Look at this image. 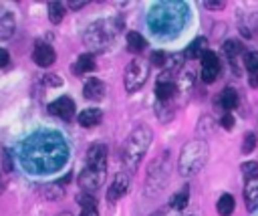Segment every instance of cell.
Here are the masks:
<instances>
[{"label":"cell","instance_id":"83f0119b","mask_svg":"<svg viewBox=\"0 0 258 216\" xmlns=\"http://www.w3.org/2000/svg\"><path fill=\"white\" fill-rule=\"evenodd\" d=\"M224 52L234 61L236 57H240V55L244 52V46H242L240 40H226V42H224Z\"/></svg>","mask_w":258,"mask_h":216},{"label":"cell","instance_id":"4dcf8cb0","mask_svg":"<svg viewBox=\"0 0 258 216\" xmlns=\"http://www.w3.org/2000/svg\"><path fill=\"white\" fill-rule=\"evenodd\" d=\"M254 147H256V135H254V133L250 131V133H246V135H244V143H242V151H244V153H250V151H252Z\"/></svg>","mask_w":258,"mask_h":216},{"label":"cell","instance_id":"8992f818","mask_svg":"<svg viewBox=\"0 0 258 216\" xmlns=\"http://www.w3.org/2000/svg\"><path fill=\"white\" fill-rule=\"evenodd\" d=\"M169 178V155L167 151H161L147 168V176H145V194L147 196H157L163 188L165 182Z\"/></svg>","mask_w":258,"mask_h":216},{"label":"cell","instance_id":"f546056e","mask_svg":"<svg viewBox=\"0 0 258 216\" xmlns=\"http://www.w3.org/2000/svg\"><path fill=\"white\" fill-rule=\"evenodd\" d=\"M165 63H167V55H165L163 50H155V52H151L149 65H153V67H163Z\"/></svg>","mask_w":258,"mask_h":216},{"label":"cell","instance_id":"cb8c5ba5","mask_svg":"<svg viewBox=\"0 0 258 216\" xmlns=\"http://www.w3.org/2000/svg\"><path fill=\"white\" fill-rule=\"evenodd\" d=\"M14 28H16V24H14V16H12L10 12L2 14V16H0V40L10 38L12 32H14Z\"/></svg>","mask_w":258,"mask_h":216},{"label":"cell","instance_id":"ba28073f","mask_svg":"<svg viewBox=\"0 0 258 216\" xmlns=\"http://www.w3.org/2000/svg\"><path fill=\"white\" fill-rule=\"evenodd\" d=\"M175 95H177V83L173 81L171 71H163V73L157 77V83H155V97H157V103H169Z\"/></svg>","mask_w":258,"mask_h":216},{"label":"cell","instance_id":"d4e9b609","mask_svg":"<svg viewBox=\"0 0 258 216\" xmlns=\"http://www.w3.org/2000/svg\"><path fill=\"white\" fill-rule=\"evenodd\" d=\"M216 210H218L220 216H230L234 212V196L222 194L220 200H218V204H216Z\"/></svg>","mask_w":258,"mask_h":216},{"label":"cell","instance_id":"b9f144b4","mask_svg":"<svg viewBox=\"0 0 258 216\" xmlns=\"http://www.w3.org/2000/svg\"><path fill=\"white\" fill-rule=\"evenodd\" d=\"M191 216H196V214H191Z\"/></svg>","mask_w":258,"mask_h":216},{"label":"cell","instance_id":"60d3db41","mask_svg":"<svg viewBox=\"0 0 258 216\" xmlns=\"http://www.w3.org/2000/svg\"><path fill=\"white\" fill-rule=\"evenodd\" d=\"M151 216H163V212H155V214H151Z\"/></svg>","mask_w":258,"mask_h":216},{"label":"cell","instance_id":"6da1fadb","mask_svg":"<svg viewBox=\"0 0 258 216\" xmlns=\"http://www.w3.org/2000/svg\"><path fill=\"white\" fill-rule=\"evenodd\" d=\"M69 145L56 131H38L20 145V161L30 174H50L64 166Z\"/></svg>","mask_w":258,"mask_h":216},{"label":"cell","instance_id":"277c9868","mask_svg":"<svg viewBox=\"0 0 258 216\" xmlns=\"http://www.w3.org/2000/svg\"><path fill=\"white\" fill-rule=\"evenodd\" d=\"M210 155V147L204 139H191L187 141L181 151H179V159H177V170L181 176H194L198 174Z\"/></svg>","mask_w":258,"mask_h":216},{"label":"cell","instance_id":"30bf717a","mask_svg":"<svg viewBox=\"0 0 258 216\" xmlns=\"http://www.w3.org/2000/svg\"><path fill=\"white\" fill-rule=\"evenodd\" d=\"M103 178H105V172H101V170H95V168H85L81 174H79V186L85 190V192H89V194H93L95 190H99V186L103 184Z\"/></svg>","mask_w":258,"mask_h":216},{"label":"cell","instance_id":"1f68e13d","mask_svg":"<svg viewBox=\"0 0 258 216\" xmlns=\"http://www.w3.org/2000/svg\"><path fill=\"white\" fill-rule=\"evenodd\" d=\"M62 194H64V190H62V186H60L58 182L46 186V198H50V200H52V198H60Z\"/></svg>","mask_w":258,"mask_h":216},{"label":"cell","instance_id":"836d02e7","mask_svg":"<svg viewBox=\"0 0 258 216\" xmlns=\"http://www.w3.org/2000/svg\"><path fill=\"white\" fill-rule=\"evenodd\" d=\"M204 6H206V8H210V10H222V8H224V2H216V0H206V2H204Z\"/></svg>","mask_w":258,"mask_h":216},{"label":"cell","instance_id":"d590c367","mask_svg":"<svg viewBox=\"0 0 258 216\" xmlns=\"http://www.w3.org/2000/svg\"><path fill=\"white\" fill-rule=\"evenodd\" d=\"M222 127H226V129H232V127H234V117H232L230 113H226V115L222 117Z\"/></svg>","mask_w":258,"mask_h":216},{"label":"cell","instance_id":"8fae6325","mask_svg":"<svg viewBox=\"0 0 258 216\" xmlns=\"http://www.w3.org/2000/svg\"><path fill=\"white\" fill-rule=\"evenodd\" d=\"M48 113L54 115V117H60L62 121H71L73 115H75V101L71 97L62 95V97H58L56 101H52L48 105Z\"/></svg>","mask_w":258,"mask_h":216},{"label":"cell","instance_id":"2e32d148","mask_svg":"<svg viewBox=\"0 0 258 216\" xmlns=\"http://www.w3.org/2000/svg\"><path fill=\"white\" fill-rule=\"evenodd\" d=\"M77 202L81 206V216H99V210H97V200L93 194L89 192H83L77 196Z\"/></svg>","mask_w":258,"mask_h":216},{"label":"cell","instance_id":"4316f807","mask_svg":"<svg viewBox=\"0 0 258 216\" xmlns=\"http://www.w3.org/2000/svg\"><path fill=\"white\" fill-rule=\"evenodd\" d=\"M64 16V4L62 2H50L48 4V20L52 24H58Z\"/></svg>","mask_w":258,"mask_h":216},{"label":"cell","instance_id":"7402d4cb","mask_svg":"<svg viewBox=\"0 0 258 216\" xmlns=\"http://www.w3.org/2000/svg\"><path fill=\"white\" fill-rule=\"evenodd\" d=\"M218 103H220V107H222V109H226V111L234 109V107L238 105V93H236V89L226 87V89L218 95Z\"/></svg>","mask_w":258,"mask_h":216},{"label":"cell","instance_id":"44dd1931","mask_svg":"<svg viewBox=\"0 0 258 216\" xmlns=\"http://www.w3.org/2000/svg\"><path fill=\"white\" fill-rule=\"evenodd\" d=\"M206 46H208V40L204 36H198L194 38L187 46H185V59H202V55L206 52Z\"/></svg>","mask_w":258,"mask_h":216},{"label":"cell","instance_id":"7a4b0ae2","mask_svg":"<svg viewBox=\"0 0 258 216\" xmlns=\"http://www.w3.org/2000/svg\"><path fill=\"white\" fill-rule=\"evenodd\" d=\"M187 18V4L185 2H157L147 12L149 30L155 36H173L177 34Z\"/></svg>","mask_w":258,"mask_h":216},{"label":"cell","instance_id":"4fadbf2b","mask_svg":"<svg viewBox=\"0 0 258 216\" xmlns=\"http://www.w3.org/2000/svg\"><path fill=\"white\" fill-rule=\"evenodd\" d=\"M87 166L105 172L107 166V147L103 143H93L87 151Z\"/></svg>","mask_w":258,"mask_h":216},{"label":"cell","instance_id":"5b68a950","mask_svg":"<svg viewBox=\"0 0 258 216\" xmlns=\"http://www.w3.org/2000/svg\"><path fill=\"white\" fill-rule=\"evenodd\" d=\"M119 28H123V24H119V20H113V18H109V20H97V22H93L85 30L83 42L91 50H95V52L105 50L111 44V40H113V36H115V32Z\"/></svg>","mask_w":258,"mask_h":216},{"label":"cell","instance_id":"d6986e66","mask_svg":"<svg viewBox=\"0 0 258 216\" xmlns=\"http://www.w3.org/2000/svg\"><path fill=\"white\" fill-rule=\"evenodd\" d=\"M101 119H103V111L97 109V107H89V109L79 113V123L83 127H95V125L101 123Z\"/></svg>","mask_w":258,"mask_h":216},{"label":"cell","instance_id":"f1b7e54d","mask_svg":"<svg viewBox=\"0 0 258 216\" xmlns=\"http://www.w3.org/2000/svg\"><path fill=\"white\" fill-rule=\"evenodd\" d=\"M240 170H242V174H244L246 182H248V180H254V178H258V161H254V159H250V161H244V164L240 166Z\"/></svg>","mask_w":258,"mask_h":216},{"label":"cell","instance_id":"8d00e7d4","mask_svg":"<svg viewBox=\"0 0 258 216\" xmlns=\"http://www.w3.org/2000/svg\"><path fill=\"white\" fill-rule=\"evenodd\" d=\"M83 6H87L85 0H71V2H69V8H73V10H81Z\"/></svg>","mask_w":258,"mask_h":216},{"label":"cell","instance_id":"52a82bcc","mask_svg":"<svg viewBox=\"0 0 258 216\" xmlns=\"http://www.w3.org/2000/svg\"><path fill=\"white\" fill-rule=\"evenodd\" d=\"M149 77V61H143V59H133L127 67H125V75H123V83H125V89L127 93H135L139 91L145 81Z\"/></svg>","mask_w":258,"mask_h":216},{"label":"cell","instance_id":"e0dca14e","mask_svg":"<svg viewBox=\"0 0 258 216\" xmlns=\"http://www.w3.org/2000/svg\"><path fill=\"white\" fill-rule=\"evenodd\" d=\"M244 65L248 69L250 87H258V50H250L244 57Z\"/></svg>","mask_w":258,"mask_h":216},{"label":"cell","instance_id":"3957f363","mask_svg":"<svg viewBox=\"0 0 258 216\" xmlns=\"http://www.w3.org/2000/svg\"><path fill=\"white\" fill-rule=\"evenodd\" d=\"M151 137H153V131L147 125H139L125 139V143L121 147V159H123V166L129 172L137 170L139 161L143 159V155H145V151L151 143Z\"/></svg>","mask_w":258,"mask_h":216},{"label":"cell","instance_id":"ac0fdd59","mask_svg":"<svg viewBox=\"0 0 258 216\" xmlns=\"http://www.w3.org/2000/svg\"><path fill=\"white\" fill-rule=\"evenodd\" d=\"M244 202L248 210H256L258 208V178L248 180L244 186Z\"/></svg>","mask_w":258,"mask_h":216},{"label":"cell","instance_id":"ffe728a7","mask_svg":"<svg viewBox=\"0 0 258 216\" xmlns=\"http://www.w3.org/2000/svg\"><path fill=\"white\" fill-rule=\"evenodd\" d=\"M71 69H73V73H75L77 77H81V75H85V73H91V71L95 69V57H93L91 52H85V55H81V57L75 61V65H73Z\"/></svg>","mask_w":258,"mask_h":216},{"label":"cell","instance_id":"484cf974","mask_svg":"<svg viewBox=\"0 0 258 216\" xmlns=\"http://www.w3.org/2000/svg\"><path fill=\"white\" fill-rule=\"evenodd\" d=\"M187 198H189V188L183 186L177 194H173V198H171V202H169L171 210H183V208L187 206Z\"/></svg>","mask_w":258,"mask_h":216},{"label":"cell","instance_id":"5bb4252c","mask_svg":"<svg viewBox=\"0 0 258 216\" xmlns=\"http://www.w3.org/2000/svg\"><path fill=\"white\" fill-rule=\"evenodd\" d=\"M127 190H129V176H127L125 172H119V174L113 178L111 186L107 188V200H109V202H115V200H119L121 196H125Z\"/></svg>","mask_w":258,"mask_h":216},{"label":"cell","instance_id":"e575fe53","mask_svg":"<svg viewBox=\"0 0 258 216\" xmlns=\"http://www.w3.org/2000/svg\"><path fill=\"white\" fill-rule=\"evenodd\" d=\"M2 164H4V172H12V159L8 151H2Z\"/></svg>","mask_w":258,"mask_h":216},{"label":"cell","instance_id":"d6a6232c","mask_svg":"<svg viewBox=\"0 0 258 216\" xmlns=\"http://www.w3.org/2000/svg\"><path fill=\"white\" fill-rule=\"evenodd\" d=\"M44 83L46 85H52V87H58V85H62V79L58 77V75H44Z\"/></svg>","mask_w":258,"mask_h":216},{"label":"cell","instance_id":"7c38bea8","mask_svg":"<svg viewBox=\"0 0 258 216\" xmlns=\"http://www.w3.org/2000/svg\"><path fill=\"white\" fill-rule=\"evenodd\" d=\"M56 55H54V48L44 42V40H38L34 44V50H32V61L38 65V67H50L54 63Z\"/></svg>","mask_w":258,"mask_h":216},{"label":"cell","instance_id":"603a6c76","mask_svg":"<svg viewBox=\"0 0 258 216\" xmlns=\"http://www.w3.org/2000/svg\"><path fill=\"white\" fill-rule=\"evenodd\" d=\"M145 46H147V42H145V38H143L139 32L131 30V32L127 34V50H129V52L137 55V52H141Z\"/></svg>","mask_w":258,"mask_h":216},{"label":"cell","instance_id":"9c48e42d","mask_svg":"<svg viewBox=\"0 0 258 216\" xmlns=\"http://www.w3.org/2000/svg\"><path fill=\"white\" fill-rule=\"evenodd\" d=\"M220 71H222V65H220V59L214 50H206L202 55V81L204 83H214L218 77H220Z\"/></svg>","mask_w":258,"mask_h":216},{"label":"cell","instance_id":"9a60e30c","mask_svg":"<svg viewBox=\"0 0 258 216\" xmlns=\"http://www.w3.org/2000/svg\"><path fill=\"white\" fill-rule=\"evenodd\" d=\"M105 91H107V87H105V83H103L101 79L89 77V79L85 81V87H83L85 99H89V101H101V99L105 97Z\"/></svg>","mask_w":258,"mask_h":216},{"label":"cell","instance_id":"ab89813d","mask_svg":"<svg viewBox=\"0 0 258 216\" xmlns=\"http://www.w3.org/2000/svg\"><path fill=\"white\" fill-rule=\"evenodd\" d=\"M2 192H4V182L0 180V194H2Z\"/></svg>","mask_w":258,"mask_h":216},{"label":"cell","instance_id":"f35d334b","mask_svg":"<svg viewBox=\"0 0 258 216\" xmlns=\"http://www.w3.org/2000/svg\"><path fill=\"white\" fill-rule=\"evenodd\" d=\"M56 216H73L71 212H60V214H56Z\"/></svg>","mask_w":258,"mask_h":216},{"label":"cell","instance_id":"74e56055","mask_svg":"<svg viewBox=\"0 0 258 216\" xmlns=\"http://www.w3.org/2000/svg\"><path fill=\"white\" fill-rule=\"evenodd\" d=\"M8 59H10V55H8V50H4V48H0V69L8 65Z\"/></svg>","mask_w":258,"mask_h":216}]
</instances>
